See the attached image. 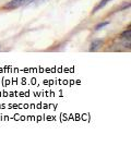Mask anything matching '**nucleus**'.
Returning a JSON list of instances; mask_svg holds the SVG:
<instances>
[{
    "label": "nucleus",
    "mask_w": 131,
    "mask_h": 146,
    "mask_svg": "<svg viewBox=\"0 0 131 146\" xmlns=\"http://www.w3.org/2000/svg\"><path fill=\"white\" fill-rule=\"evenodd\" d=\"M109 24V21H105V22H102V23H98V24L95 26V31H100L102 30L103 27H105L107 25Z\"/></svg>",
    "instance_id": "nucleus-5"
},
{
    "label": "nucleus",
    "mask_w": 131,
    "mask_h": 146,
    "mask_svg": "<svg viewBox=\"0 0 131 146\" xmlns=\"http://www.w3.org/2000/svg\"><path fill=\"white\" fill-rule=\"evenodd\" d=\"M104 45V40L103 39H94L93 42L90 45V51H96Z\"/></svg>",
    "instance_id": "nucleus-2"
},
{
    "label": "nucleus",
    "mask_w": 131,
    "mask_h": 146,
    "mask_svg": "<svg viewBox=\"0 0 131 146\" xmlns=\"http://www.w3.org/2000/svg\"><path fill=\"white\" fill-rule=\"evenodd\" d=\"M30 1H32V0H11V1H9L7 5L3 6V9H6V10L17 9V8H19V7L26 5V3L30 2Z\"/></svg>",
    "instance_id": "nucleus-1"
},
{
    "label": "nucleus",
    "mask_w": 131,
    "mask_h": 146,
    "mask_svg": "<svg viewBox=\"0 0 131 146\" xmlns=\"http://www.w3.org/2000/svg\"><path fill=\"white\" fill-rule=\"evenodd\" d=\"M130 36H131V30L130 29H128V30L124 31L121 34H120V37L122 38V39H126V40H130Z\"/></svg>",
    "instance_id": "nucleus-4"
},
{
    "label": "nucleus",
    "mask_w": 131,
    "mask_h": 146,
    "mask_svg": "<svg viewBox=\"0 0 131 146\" xmlns=\"http://www.w3.org/2000/svg\"><path fill=\"white\" fill-rule=\"evenodd\" d=\"M109 1H112V0H102L100 3L97 5V6L94 8V10H93V13H95V12H97L100 9H102V8H104V7L106 6L107 3L109 2Z\"/></svg>",
    "instance_id": "nucleus-3"
},
{
    "label": "nucleus",
    "mask_w": 131,
    "mask_h": 146,
    "mask_svg": "<svg viewBox=\"0 0 131 146\" xmlns=\"http://www.w3.org/2000/svg\"><path fill=\"white\" fill-rule=\"evenodd\" d=\"M0 50H1V46H0Z\"/></svg>",
    "instance_id": "nucleus-6"
}]
</instances>
